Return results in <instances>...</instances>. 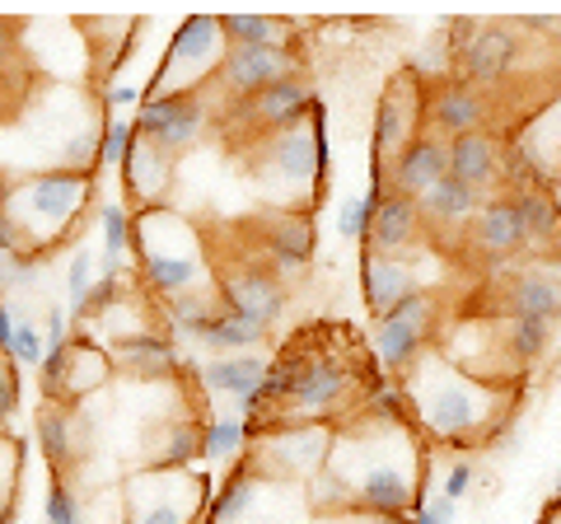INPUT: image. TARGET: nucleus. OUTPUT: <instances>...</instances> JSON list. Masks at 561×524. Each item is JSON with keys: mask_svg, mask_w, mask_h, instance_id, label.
I'll list each match as a JSON object with an SVG mask.
<instances>
[{"mask_svg": "<svg viewBox=\"0 0 561 524\" xmlns=\"http://www.w3.org/2000/svg\"><path fill=\"white\" fill-rule=\"evenodd\" d=\"M94 173L76 169H43L5 183L0 197V243L10 258H51L61 243L76 235V225L90 216L94 202Z\"/></svg>", "mask_w": 561, "mask_h": 524, "instance_id": "7ed1b4c3", "label": "nucleus"}, {"mask_svg": "<svg viewBox=\"0 0 561 524\" xmlns=\"http://www.w3.org/2000/svg\"><path fill=\"white\" fill-rule=\"evenodd\" d=\"M313 501L323 511H360L370 520H402L421 505L416 445L402 422L360 417L356 431H337L332 459L313 478Z\"/></svg>", "mask_w": 561, "mask_h": 524, "instance_id": "f257e3e1", "label": "nucleus"}, {"mask_svg": "<svg viewBox=\"0 0 561 524\" xmlns=\"http://www.w3.org/2000/svg\"><path fill=\"white\" fill-rule=\"evenodd\" d=\"M257 230V249L262 262L286 282V276H305V267L313 262V225L309 212H272L267 220L253 225Z\"/></svg>", "mask_w": 561, "mask_h": 524, "instance_id": "dca6fc26", "label": "nucleus"}, {"mask_svg": "<svg viewBox=\"0 0 561 524\" xmlns=\"http://www.w3.org/2000/svg\"><path fill=\"white\" fill-rule=\"evenodd\" d=\"M431 323H435V295L431 291H416L408 295L393 314H383V319H375V356L383 371H398L408 375L412 365L431 352Z\"/></svg>", "mask_w": 561, "mask_h": 524, "instance_id": "9b49d317", "label": "nucleus"}, {"mask_svg": "<svg viewBox=\"0 0 561 524\" xmlns=\"http://www.w3.org/2000/svg\"><path fill=\"white\" fill-rule=\"evenodd\" d=\"M43 338H47V352H61V346H70V305H47Z\"/></svg>", "mask_w": 561, "mask_h": 524, "instance_id": "de8ad7c7", "label": "nucleus"}, {"mask_svg": "<svg viewBox=\"0 0 561 524\" xmlns=\"http://www.w3.org/2000/svg\"><path fill=\"white\" fill-rule=\"evenodd\" d=\"M524 61V38L515 33V24H478V33L454 52V76L478 84V90H496L505 84Z\"/></svg>", "mask_w": 561, "mask_h": 524, "instance_id": "f8f14e48", "label": "nucleus"}, {"mask_svg": "<svg viewBox=\"0 0 561 524\" xmlns=\"http://www.w3.org/2000/svg\"><path fill=\"white\" fill-rule=\"evenodd\" d=\"M249 445H253V426L243 422L239 412H216V417H206L202 422V459L230 464Z\"/></svg>", "mask_w": 561, "mask_h": 524, "instance_id": "f704fd0d", "label": "nucleus"}, {"mask_svg": "<svg viewBox=\"0 0 561 524\" xmlns=\"http://www.w3.org/2000/svg\"><path fill=\"white\" fill-rule=\"evenodd\" d=\"M501 314L561 323V272L542 267V262H529V267L511 272V282L501 286Z\"/></svg>", "mask_w": 561, "mask_h": 524, "instance_id": "6ab92c4d", "label": "nucleus"}, {"mask_svg": "<svg viewBox=\"0 0 561 524\" xmlns=\"http://www.w3.org/2000/svg\"><path fill=\"white\" fill-rule=\"evenodd\" d=\"M99 90H103V109H108L113 117H117V113H127V109L140 113V103H146L136 84H99Z\"/></svg>", "mask_w": 561, "mask_h": 524, "instance_id": "09e8293b", "label": "nucleus"}, {"mask_svg": "<svg viewBox=\"0 0 561 524\" xmlns=\"http://www.w3.org/2000/svg\"><path fill=\"white\" fill-rule=\"evenodd\" d=\"M14 57H20V24L0 20V76L14 71Z\"/></svg>", "mask_w": 561, "mask_h": 524, "instance_id": "603ef678", "label": "nucleus"}, {"mask_svg": "<svg viewBox=\"0 0 561 524\" xmlns=\"http://www.w3.org/2000/svg\"><path fill=\"white\" fill-rule=\"evenodd\" d=\"M267 333L272 328H262L257 319H243V314H234V309H220V319L210 323L197 342L210 346V352H220V356H234V352H253L257 342H267Z\"/></svg>", "mask_w": 561, "mask_h": 524, "instance_id": "c9c22d12", "label": "nucleus"}, {"mask_svg": "<svg viewBox=\"0 0 561 524\" xmlns=\"http://www.w3.org/2000/svg\"><path fill=\"white\" fill-rule=\"evenodd\" d=\"M0 276H5L14 291H33V286H38V276H43V262L38 258H10V267Z\"/></svg>", "mask_w": 561, "mask_h": 524, "instance_id": "3c124183", "label": "nucleus"}, {"mask_svg": "<svg viewBox=\"0 0 561 524\" xmlns=\"http://www.w3.org/2000/svg\"><path fill=\"white\" fill-rule=\"evenodd\" d=\"M412 524H454V501L449 497H431L426 505H416Z\"/></svg>", "mask_w": 561, "mask_h": 524, "instance_id": "864d4df0", "label": "nucleus"}, {"mask_svg": "<svg viewBox=\"0 0 561 524\" xmlns=\"http://www.w3.org/2000/svg\"><path fill=\"white\" fill-rule=\"evenodd\" d=\"M501 187L511 192V197H524V192H542V187H548V169H542L534 146L515 141V146L501 150Z\"/></svg>", "mask_w": 561, "mask_h": 524, "instance_id": "4c0bfd02", "label": "nucleus"}, {"mask_svg": "<svg viewBox=\"0 0 561 524\" xmlns=\"http://www.w3.org/2000/svg\"><path fill=\"white\" fill-rule=\"evenodd\" d=\"M24 454L28 445L24 441H10L0 445V524H14L20 515V478H24Z\"/></svg>", "mask_w": 561, "mask_h": 524, "instance_id": "ea45409f", "label": "nucleus"}, {"mask_svg": "<svg viewBox=\"0 0 561 524\" xmlns=\"http://www.w3.org/2000/svg\"><path fill=\"white\" fill-rule=\"evenodd\" d=\"M472 482H478V464H472V459H459V464H454L449 474H445V492H440V497H449L454 505H459V501L468 497V487H472Z\"/></svg>", "mask_w": 561, "mask_h": 524, "instance_id": "8fccbe9b", "label": "nucleus"}, {"mask_svg": "<svg viewBox=\"0 0 561 524\" xmlns=\"http://www.w3.org/2000/svg\"><path fill=\"white\" fill-rule=\"evenodd\" d=\"M482 206H486V197L478 187H468L459 179H445V183H435L426 197H421V216H426L431 225H440V230H459V225L478 220Z\"/></svg>", "mask_w": 561, "mask_h": 524, "instance_id": "7c9ffc66", "label": "nucleus"}, {"mask_svg": "<svg viewBox=\"0 0 561 524\" xmlns=\"http://www.w3.org/2000/svg\"><path fill=\"white\" fill-rule=\"evenodd\" d=\"M206 492L197 468H146L127 487V524H202Z\"/></svg>", "mask_w": 561, "mask_h": 524, "instance_id": "0eeeda50", "label": "nucleus"}, {"mask_svg": "<svg viewBox=\"0 0 561 524\" xmlns=\"http://www.w3.org/2000/svg\"><path fill=\"white\" fill-rule=\"evenodd\" d=\"M468 243L486 258V267H505L515 253H524V220H519V206L511 192L486 197L478 220L468 225Z\"/></svg>", "mask_w": 561, "mask_h": 524, "instance_id": "a211bd4d", "label": "nucleus"}, {"mask_svg": "<svg viewBox=\"0 0 561 524\" xmlns=\"http://www.w3.org/2000/svg\"><path fill=\"white\" fill-rule=\"evenodd\" d=\"M421 202L416 197H402V192H383V202L375 206V225H370V239L365 249H375L383 258H408L416 243H421Z\"/></svg>", "mask_w": 561, "mask_h": 524, "instance_id": "4be33fe9", "label": "nucleus"}, {"mask_svg": "<svg viewBox=\"0 0 561 524\" xmlns=\"http://www.w3.org/2000/svg\"><path fill=\"white\" fill-rule=\"evenodd\" d=\"M216 295L225 309L243 314V319H257L262 328H276L286 319V282L267 267L262 258H234L216 272Z\"/></svg>", "mask_w": 561, "mask_h": 524, "instance_id": "9d476101", "label": "nucleus"}, {"mask_svg": "<svg viewBox=\"0 0 561 524\" xmlns=\"http://www.w3.org/2000/svg\"><path fill=\"white\" fill-rule=\"evenodd\" d=\"M220 29L230 47H295L290 24L276 14H220Z\"/></svg>", "mask_w": 561, "mask_h": 524, "instance_id": "72a5a7b5", "label": "nucleus"}, {"mask_svg": "<svg viewBox=\"0 0 561 524\" xmlns=\"http://www.w3.org/2000/svg\"><path fill=\"white\" fill-rule=\"evenodd\" d=\"M225 52H230V43H225L220 14H192L169 38L154 94H197L206 76H220Z\"/></svg>", "mask_w": 561, "mask_h": 524, "instance_id": "6e6552de", "label": "nucleus"}, {"mask_svg": "<svg viewBox=\"0 0 561 524\" xmlns=\"http://www.w3.org/2000/svg\"><path fill=\"white\" fill-rule=\"evenodd\" d=\"M108 356H113V371L131 379H169L179 371L173 333H117L108 338Z\"/></svg>", "mask_w": 561, "mask_h": 524, "instance_id": "5701e85b", "label": "nucleus"}, {"mask_svg": "<svg viewBox=\"0 0 561 524\" xmlns=\"http://www.w3.org/2000/svg\"><path fill=\"white\" fill-rule=\"evenodd\" d=\"M5 183H10V179H5V173H0V197H5Z\"/></svg>", "mask_w": 561, "mask_h": 524, "instance_id": "bf43d9fd", "label": "nucleus"}, {"mask_svg": "<svg viewBox=\"0 0 561 524\" xmlns=\"http://www.w3.org/2000/svg\"><path fill=\"white\" fill-rule=\"evenodd\" d=\"M383 202V192L370 187V192H360V197H346L337 206V235L342 239H370V225H375V206Z\"/></svg>", "mask_w": 561, "mask_h": 524, "instance_id": "a19ab883", "label": "nucleus"}, {"mask_svg": "<svg viewBox=\"0 0 561 524\" xmlns=\"http://www.w3.org/2000/svg\"><path fill=\"white\" fill-rule=\"evenodd\" d=\"M131 122H136V132L160 146L164 155H179L187 146H197L210 113H206L202 94H146V103H140V113Z\"/></svg>", "mask_w": 561, "mask_h": 524, "instance_id": "4468645a", "label": "nucleus"}, {"mask_svg": "<svg viewBox=\"0 0 561 524\" xmlns=\"http://www.w3.org/2000/svg\"><path fill=\"white\" fill-rule=\"evenodd\" d=\"M253 173H257V183L267 187L272 197L300 192L305 206H309L313 183H323V173H328V117H323V103H313L305 127L262 136V146L253 155Z\"/></svg>", "mask_w": 561, "mask_h": 524, "instance_id": "39448f33", "label": "nucleus"}, {"mask_svg": "<svg viewBox=\"0 0 561 524\" xmlns=\"http://www.w3.org/2000/svg\"><path fill=\"white\" fill-rule=\"evenodd\" d=\"M33 435H38V454L57 468V474L76 468V459H80V417L66 403H43Z\"/></svg>", "mask_w": 561, "mask_h": 524, "instance_id": "c85d7f7f", "label": "nucleus"}, {"mask_svg": "<svg viewBox=\"0 0 561 524\" xmlns=\"http://www.w3.org/2000/svg\"><path fill=\"white\" fill-rule=\"evenodd\" d=\"M10 356L20 361V365H38L47 361V338H43V328H33V323H24L20 319V328H14V346H10Z\"/></svg>", "mask_w": 561, "mask_h": 524, "instance_id": "49530a36", "label": "nucleus"}, {"mask_svg": "<svg viewBox=\"0 0 561 524\" xmlns=\"http://www.w3.org/2000/svg\"><path fill=\"white\" fill-rule=\"evenodd\" d=\"M131 249L140 262V282L154 300H179V295H197L206 291L210 272L206 262V243L192 225L169 212V206H150V212H136L131 225Z\"/></svg>", "mask_w": 561, "mask_h": 524, "instance_id": "20e7f679", "label": "nucleus"}, {"mask_svg": "<svg viewBox=\"0 0 561 524\" xmlns=\"http://www.w3.org/2000/svg\"><path fill=\"white\" fill-rule=\"evenodd\" d=\"M122 173H127V192H136L140 212H150V206H160V197L169 192V179H173V155H164L154 141H140L131 146L127 164H122Z\"/></svg>", "mask_w": 561, "mask_h": 524, "instance_id": "bb28decb", "label": "nucleus"}, {"mask_svg": "<svg viewBox=\"0 0 561 524\" xmlns=\"http://www.w3.org/2000/svg\"><path fill=\"white\" fill-rule=\"evenodd\" d=\"M449 179H459L468 187H478L486 197V187H501V146L491 132H472L449 141Z\"/></svg>", "mask_w": 561, "mask_h": 524, "instance_id": "393cba45", "label": "nucleus"}, {"mask_svg": "<svg viewBox=\"0 0 561 524\" xmlns=\"http://www.w3.org/2000/svg\"><path fill=\"white\" fill-rule=\"evenodd\" d=\"M24 403V389H20V361L10 352H0V422H10Z\"/></svg>", "mask_w": 561, "mask_h": 524, "instance_id": "a18cd8bd", "label": "nucleus"}, {"mask_svg": "<svg viewBox=\"0 0 561 524\" xmlns=\"http://www.w3.org/2000/svg\"><path fill=\"white\" fill-rule=\"evenodd\" d=\"M10 441V422H0V445H5Z\"/></svg>", "mask_w": 561, "mask_h": 524, "instance_id": "4d7b16f0", "label": "nucleus"}, {"mask_svg": "<svg viewBox=\"0 0 561 524\" xmlns=\"http://www.w3.org/2000/svg\"><path fill=\"white\" fill-rule=\"evenodd\" d=\"M14 328H20V323H14V319H10V309H5V300H0V352H10V346H14Z\"/></svg>", "mask_w": 561, "mask_h": 524, "instance_id": "5fc2aeb1", "label": "nucleus"}, {"mask_svg": "<svg viewBox=\"0 0 561 524\" xmlns=\"http://www.w3.org/2000/svg\"><path fill=\"white\" fill-rule=\"evenodd\" d=\"M445 179H449V141L421 132L416 141L393 160V169H389V192H402V197H416V202H421L435 183H445Z\"/></svg>", "mask_w": 561, "mask_h": 524, "instance_id": "aec40b11", "label": "nucleus"}, {"mask_svg": "<svg viewBox=\"0 0 561 524\" xmlns=\"http://www.w3.org/2000/svg\"><path fill=\"white\" fill-rule=\"evenodd\" d=\"M117 371H113V356L108 346H90V342H70L66 346V375H61V403H80L84 394L103 389Z\"/></svg>", "mask_w": 561, "mask_h": 524, "instance_id": "c756f323", "label": "nucleus"}, {"mask_svg": "<svg viewBox=\"0 0 561 524\" xmlns=\"http://www.w3.org/2000/svg\"><path fill=\"white\" fill-rule=\"evenodd\" d=\"M146 454H150L146 468H197V459H202V422H192V417H160Z\"/></svg>", "mask_w": 561, "mask_h": 524, "instance_id": "cd10ccee", "label": "nucleus"}, {"mask_svg": "<svg viewBox=\"0 0 561 524\" xmlns=\"http://www.w3.org/2000/svg\"><path fill=\"white\" fill-rule=\"evenodd\" d=\"M552 328L557 323H542V319H511L501 342H505V352H511L515 365H534L552 352Z\"/></svg>", "mask_w": 561, "mask_h": 524, "instance_id": "58836bf2", "label": "nucleus"}, {"mask_svg": "<svg viewBox=\"0 0 561 524\" xmlns=\"http://www.w3.org/2000/svg\"><path fill=\"white\" fill-rule=\"evenodd\" d=\"M360 291H365V305H370L375 319H383V314H393L408 295L426 291V286L416 282L408 258H383L375 249H365L360 253Z\"/></svg>", "mask_w": 561, "mask_h": 524, "instance_id": "412c9836", "label": "nucleus"}, {"mask_svg": "<svg viewBox=\"0 0 561 524\" xmlns=\"http://www.w3.org/2000/svg\"><path fill=\"white\" fill-rule=\"evenodd\" d=\"M552 511H561V478H557V492H552Z\"/></svg>", "mask_w": 561, "mask_h": 524, "instance_id": "6e6d98bb", "label": "nucleus"}, {"mask_svg": "<svg viewBox=\"0 0 561 524\" xmlns=\"http://www.w3.org/2000/svg\"><path fill=\"white\" fill-rule=\"evenodd\" d=\"M267 487H272V482L262 478L249 459H243V468H234V478L225 482L216 497H210L202 524H253L262 497H267Z\"/></svg>", "mask_w": 561, "mask_h": 524, "instance_id": "a878e982", "label": "nucleus"}, {"mask_svg": "<svg viewBox=\"0 0 561 524\" xmlns=\"http://www.w3.org/2000/svg\"><path fill=\"white\" fill-rule=\"evenodd\" d=\"M220 295L216 291H197V295H179V300L160 305V319L169 323L173 338H202L210 323L220 319Z\"/></svg>", "mask_w": 561, "mask_h": 524, "instance_id": "473e14b6", "label": "nucleus"}, {"mask_svg": "<svg viewBox=\"0 0 561 524\" xmlns=\"http://www.w3.org/2000/svg\"><path fill=\"white\" fill-rule=\"evenodd\" d=\"M486 113L491 103L478 84H468L459 76H449L440 84H431L426 90V122L449 141H459V136H472V132H486Z\"/></svg>", "mask_w": 561, "mask_h": 524, "instance_id": "f3484780", "label": "nucleus"}, {"mask_svg": "<svg viewBox=\"0 0 561 524\" xmlns=\"http://www.w3.org/2000/svg\"><path fill=\"white\" fill-rule=\"evenodd\" d=\"M370 524H408V520H370Z\"/></svg>", "mask_w": 561, "mask_h": 524, "instance_id": "13d9d810", "label": "nucleus"}, {"mask_svg": "<svg viewBox=\"0 0 561 524\" xmlns=\"http://www.w3.org/2000/svg\"><path fill=\"white\" fill-rule=\"evenodd\" d=\"M519 220H524V253H552L561 249V202L552 187L542 192H524L515 197Z\"/></svg>", "mask_w": 561, "mask_h": 524, "instance_id": "2f4dec72", "label": "nucleus"}, {"mask_svg": "<svg viewBox=\"0 0 561 524\" xmlns=\"http://www.w3.org/2000/svg\"><path fill=\"white\" fill-rule=\"evenodd\" d=\"M402 389H408V403H412V417L421 422V431L440 445H478L511 422V417L501 412V403H505L501 384L459 371V365L445 361V352H435V346L402 375Z\"/></svg>", "mask_w": 561, "mask_h": 524, "instance_id": "f03ea898", "label": "nucleus"}, {"mask_svg": "<svg viewBox=\"0 0 561 524\" xmlns=\"http://www.w3.org/2000/svg\"><path fill=\"white\" fill-rule=\"evenodd\" d=\"M309 113H313V94H309V84L300 76L276 80V84H267V90L253 94V99H230V127L257 132V136H276V132L305 127Z\"/></svg>", "mask_w": 561, "mask_h": 524, "instance_id": "ddd939ff", "label": "nucleus"}, {"mask_svg": "<svg viewBox=\"0 0 561 524\" xmlns=\"http://www.w3.org/2000/svg\"><path fill=\"white\" fill-rule=\"evenodd\" d=\"M267 356L257 352H234V356H210L197 379L206 394H230L234 403H249V398L262 389V379H267Z\"/></svg>", "mask_w": 561, "mask_h": 524, "instance_id": "b1692460", "label": "nucleus"}, {"mask_svg": "<svg viewBox=\"0 0 561 524\" xmlns=\"http://www.w3.org/2000/svg\"><path fill=\"white\" fill-rule=\"evenodd\" d=\"M300 76V52L295 47H230L220 61V84L230 99H253L276 80Z\"/></svg>", "mask_w": 561, "mask_h": 524, "instance_id": "2eb2a0df", "label": "nucleus"}, {"mask_svg": "<svg viewBox=\"0 0 561 524\" xmlns=\"http://www.w3.org/2000/svg\"><path fill=\"white\" fill-rule=\"evenodd\" d=\"M94 253L90 249H76L66 262V295H70V314H80L84 300H90V291H94Z\"/></svg>", "mask_w": 561, "mask_h": 524, "instance_id": "37998d69", "label": "nucleus"}, {"mask_svg": "<svg viewBox=\"0 0 561 524\" xmlns=\"http://www.w3.org/2000/svg\"><path fill=\"white\" fill-rule=\"evenodd\" d=\"M332 441H337V426H328V422H280L253 435L249 464L267 482L319 478L332 459Z\"/></svg>", "mask_w": 561, "mask_h": 524, "instance_id": "423d86ee", "label": "nucleus"}, {"mask_svg": "<svg viewBox=\"0 0 561 524\" xmlns=\"http://www.w3.org/2000/svg\"><path fill=\"white\" fill-rule=\"evenodd\" d=\"M426 117V84H421L412 71H402L389 90H383L379 109H375V132H370V187L389 192V169L402 150L416 141V122Z\"/></svg>", "mask_w": 561, "mask_h": 524, "instance_id": "1a4fd4ad", "label": "nucleus"}, {"mask_svg": "<svg viewBox=\"0 0 561 524\" xmlns=\"http://www.w3.org/2000/svg\"><path fill=\"white\" fill-rule=\"evenodd\" d=\"M43 515H47V524H84L80 501H76V492H70L66 482H51V487H47V497H43Z\"/></svg>", "mask_w": 561, "mask_h": 524, "instance_id": "c03bdc74", "label": "nucleus"}, {"mask_svg": "<svg viewBox=\"0 0 561 524\" xmlns=\"http://www.w3.org/2000/svg\"><path fill=\"white\" fill-rule=\"evenodd\" d=\"M136 141H140L136 122H127V117H108V127H103V146H99V169H122Z\"/></svg>", "mask_w": 561, "mask_h": 524, "instance_id": "79ce46f5", "label": "nucleus"}, {"mask_svg": "<svg viewBox=\"0 0 561 524\" xmlns=\"http://www.w3.org/2000/svg\"><path fill=\"white\" fill-rule=\"evenodd\" d=\"M131 216H127V206L122 202H103L99 206V230H103V258H99V272H108V276H122L127 267V249H131Z\"/></svg>", "mask_w": 561, "mask_h": 524, "instance_id": "e433bc0d", "label": "nucleus"}]
</instances>
